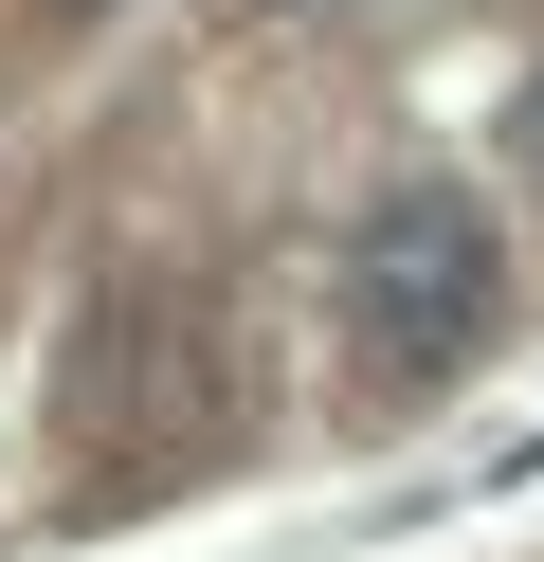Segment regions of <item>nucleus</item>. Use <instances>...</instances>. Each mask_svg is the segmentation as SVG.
<instances>
[{"mask_svg":"<svg viewBox=\"0 0 544 562\" xmlns=\"http://www.w3.org/2000/svg\"><path fill=\"white\" fill-rule=\"evenodd\" d=\"M526 164H544V74H526Z\"/></svg>","mask_w":544,"mask_h":562,"instance_id":"obj_2","label":"nucleus"},{"mask_svg":"<svg viewBox=\"0 0 544 562\" xmlns=\"http://www.w3.org/2000/svg\"><path fill=\"white\" fill-rule=\"evenodd\" d=\"M490 308H508V236H490V200L399 182V200H363V218H345V327L381 345V363H471V345H490Z\"/></svg>","mask_w":544,"mask_h":562,"instance_id":"obj_1","label":"nucleus"}]
</instances>
